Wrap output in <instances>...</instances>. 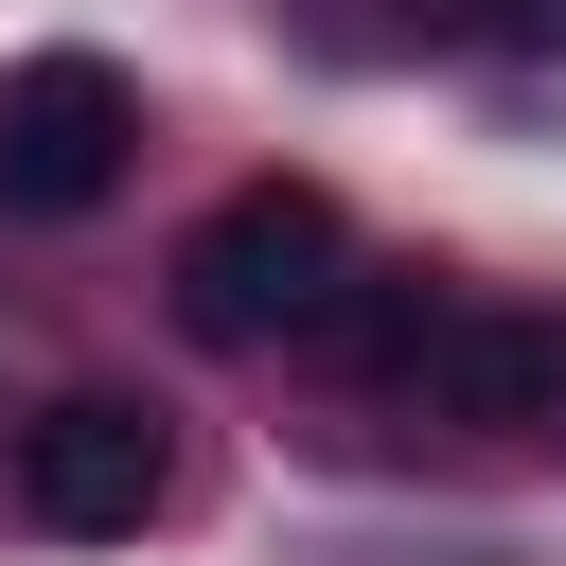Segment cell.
Instances as JSON below:
<instances>
[{
	"instance_id": "obj_1",
	"label": "cell",
	"mask_w": 566,
	"mask_h": 566,
	"mask_svg": "<svg viewBox=\"0 0 566 566\" xmlns=\"http://www.w3.org/2000/svg\"><path fill=\"white\" fill-rule=\"evenodd\" d=\"M336 301H354V230H336V195H318V177H248V195L177 248V318H195L212 354L336 336Z\"/></svg>"
},
{
	"instance_id": "obj_4",
	"label": "cell",
	"mask_w": 566,
	"mask_h": 566,
	"mask_svg": "<svg viewBox=\"0 0 566 566\" xmlns=\"http://www.w3.org/2000/svg\"><path fill=\"white\" fill-rule=\"evenodd\" d=\"M442 424L513 442V460H566V301H442L424 371H407Z\"/></svg>"
},
{
	"instance_id": "obj_3",
	"label": "cell",
	"mask_w": 566,
	"mask_h": 566,
	"mask_svg": "<svg viewBox=\"0 0 566 566\" xmlns=\"http://www.w3.org/2000/svg\"><path fill=\"white\" fill-rule=\"evenodd\" d=\"M159 495H177V442H159L142 389H53V407L18 424V513H35V531L106 548V531H142Z\"/></svg>"
},
{
	"instance_id": "obj_2",
	"label": "cell",
	"mask_w": 566,
	"mask_h": 566,
	"mask_svg": "<svg viewBox=\"0 0 566 566\" xmlns=\"http://www.w3.org/2000/svg\"><path fill=\"white\" fill-rule=\"evenodd\" d=\"M124 142H142V106H124L106 53H18L0 71V212H35V230L106 212L124 195Z\"/></svg>"
}]
</instances>
